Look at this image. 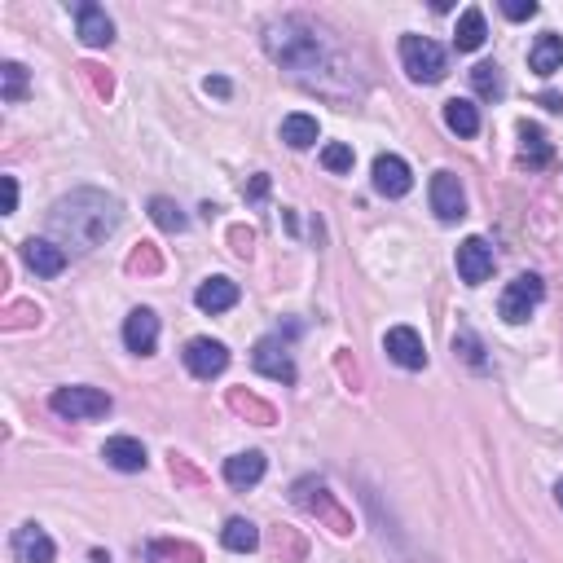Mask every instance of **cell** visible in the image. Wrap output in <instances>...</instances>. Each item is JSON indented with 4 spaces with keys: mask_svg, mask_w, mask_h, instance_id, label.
<instances>
[{
    "mask_svg": "<svg viewBox=\"0 0 563 563\" xmlns=\"http://www.w3.org/2000/svg\"><path fill=\"white\" fill-rule=\"evenodd\" d=\"M445 124L449 132H458V137H476L480 132V110L467 102V97H454V102H445Z\"/></svg>",
    "mask_w": 563,
    "mask_h": 563,
    "instance_id": "obj_22",
    "label": "cell"
},
{
    "mask_svg": "<svg viewBox=\"0 0 563 563\" xmlns=\"http://www.w3.org/2000/svg\"><path fill=\"white\" fill-rule=\"evenodd\" d=\"M502 14H506V18H515V22H524V18H533V14H537V5H533V0H506Z\"/></svg>",
    "mask_w": 563,
    "mask_h": 563,
    "instance_id": "obj_30",
    "label": "cell"
},
{
    "mask_svg": "<svg viewBox=\"0 0 563 563\" xmlns=\"http://www.w3.org/2000/svg\"><path fill=\"white\" fill-rule=\"evenodd\" d=\"M401 62L414 84H440L445 80V49L427 36H401Z\"/></svg>",
    "mask_w": 563,
    "mask_h": 563,
    "instance_id": "obj_3",
    "label": "cell"
},
{
    "mask_svg": "<svg viewBox=\"0 0 563 563\" xmlns=\"http://www.w3.org/2000/svg\"><path fill=\"white\" fill-rule=\"evenodd\" d=\"M150 216H154V225L168 229V234H181V229H185V212L172 203V198H154V203H150Z\"/></svg>",
    "mask_w": 563,
    "mask_h": 563,
    "instance_id": "obj_26",
    "label": "cell"
},
{
    "mask_svg": "<svg viewBox=\"0 0 563 563\" xmlns=\"http://www.w3.org/2000/svg\"><path fill=\"white\" fill-rule=\"evenodd\" d=\"M454 348L462 352V357L471 361V366H484L480 361V344H476V335H471V330H458V339H454Z\"/></svg>",
    "mask_w": 563,
    "mask_h": 563,
    "instance_id": "obj_29",
    "label": "cell"
},
{
    "mask_svg": "<svg viewBox=\"0 0 563 563\" xmlns=\"http://www.w3.org/2000/svg\"><path fill=\"white\" fill-rule=\"evenodd\" d=\"M383 352H388L401 370H423L427 366V348H423V339H418L414 326H392L388 335H383Z\"/></svg>",
    "mask_w": 563,
    "mask_h": 563,
    "instance_id": "obj_7",
    "label": "cell"
},
{
    "mask_svg": "<svg viewBox=\"0 0 563 563\" xmlns=\"http://www.w3.org/2000/svg\"><path fill=\"white\" fill-rule=\"evenodd\" d=\"M251 366H256L264 379H273V383H295V361H291V352H286V344H278V339H260L256 352H251Z\"/></svg>",
    "mask_w": 563,
    "mask_h": 563,
    "instance_id": "obj_10",
    "label": "cell"
},
{
    "mask_svg": "<svg viewBox=\"0 0 563 563\" xmlns=\"http://www.w3.org/2000/svg\"><path fill=\"white\" fill-rule=\"evenodd\" d=\"M251 198H264L269 194V176H256V181H251V190H247Z\"/></svg>",
    "mask_w": 563,
    "mask_h": 563,
    "instance_id": "obj_32",
    "label": "cell"
},
{
    "mask_svg": "<svg viewBox=\"0 0 563 563\" xmlns=\"http://www.w3.org/2000/svg\"><path fill=\"white\" fill-rule=\"evenodd\" d=\"M322 163H326V172H352V146L330 141V146L322 150Z\"/></svg>",
    "mask_w": 563,
    "mask_h": 563,
    "instance_id": "obj_28",
    "label": "cell"
},
{
    "mask_svg": "<svg viewBox=\"0 0 563 563\" xmlns=\"http://www.w3.org/2000/svg\"><path fill=\"white\" fill-rule=\"evenodd\" d=\"M484 36H489V27H484V9H462V18H458V31H454V44L462 53H476L480 44H484Z\"/></svg>",
    "mask_w": 563,
    "mask_h": 563,
    "instance_id": "obj_21",
    "label": "cell"
},
{
    "mask_svg": "<svg viewBox=\"0 0 563 563\" xmlns=\"http://www.w3.org/2000/svg\"><path fill=\"white\" fill-rule=\"evenodd\" d=\"M282 141H286L291 150L317 146V119H313V115H286V119H282Z\"/></svg>",
    "mask_w": 563,
    "mask_h": 563,
    "instance_id": "obj_23",
    "label": "cell"
},
{
    "mask_svg": "<svg viewBox=\"0 0 563 563\" xmlns=\"http://www.w3.org/2000/svg\"><path fill=\"white\" fill-rule=\"evenodd\" d=\"M432 212L445 220V225H454V220L467 216V194H462V181L454 172L432 176Z\"/></svg>",
    "mask_w": 563,
    "mask_h": 563,
    "instance_id": "obj_8",
    "label": "cell"
},
{
    "mask_svg": "<svg viewBox=\"0 0 563 563\" xmlns=\"http://www.w3.org/2000/svg\"><path fill=\"white\" fill-rule=\"evenodd\" d=\"M119 203L110 194H97V190H75L53 203L49 212V234L66 242L75 251H93L97 242H106L110 234L119 229Z\"/></svg>",
    "mask_w": 563,
    "mask_h": 563,
    "instance_id": "obj_1",
    "label": "cell"
},
{
    "mask_svg": "<svg viewBox=\"0 0 563 563\" xmlns=\"http://www.w3.org/2000/svg\"><path fill=\"white\" fill-rule=\"evenodd\" d=\"M75 22H80V40L88 49H106V44L115 40V22L106 18L102 5H80L75 9Z\"/></svg>",
    "mask_w": 563,
    "mask_h": 563,
    "instance_id": "obj_14",
    "label": "cell"
},
{
    "mask_svg": "<svg viewBox=\"0 0 563 563\" xmlns=\"http://www.w3.org/2000/svg\"><path fill=\"white\" fill-rule=\"evenodd\" d=\"M14 555L22 563H53V542H49V533H44L40 524H22L18 533H14Z\"/></svg>",
    "mask_w": 563,
    "mask_h": 563,
    "instance_id": "obj_16",
    "label": "cell"
},
{
    "mask_svg": "<svg viewBox=\"0 0 563 563\" xmlns=\"http://www.w3.org/2000/svg\"><path fill=\"white\" fill-rule=\"evenodd\" d=\"M181 357H185V370H190L194 379H216V374H225V366H229V348L220 344V339H190Z\"/></svg>",
    "mask_w": 563,
    "mask_h": 563,
    "instance_id": "obj_6",
    "label": "cell"
},
{
    "mask_svg": "<svg viewBox=\"0 0 563 563\" xmlns=\"http://www.w3.org/2000/svg\"><path fill=\"white\" fill-rule=\"evenodd\" d=\"M555 498H559V506H563V480L555 484Z\"/></svg>",
    "mask_w": 563,
    "mask_h": 563,
    "instance_id": "obj_34",
    "label": "cell"
},
{
    "mask_svg": "<svg viewBox=\"0 0 563 563\" xmlns=\"http://www.w3.org/2000/svg\"><path fill=\"white\" fill-rule=\"evenodd\" d=\"M528 66H533L537 75H555V71H563V36H555V31L537 36V40H533V49H528Z\"/></svg>",
    "mask_w": 563,
    "mask_h": 563,
    "instance_id": "obj_19",
    "label": "cell"
},
{
    "mask_svg": "<svg viewBox=\"0 0 563 563\" xmlns=\"http://www.w3.org/2000/svg\"><path fill=\"white\" fill-rule=\"evenodd\" d=\"M542 295H546V286L537 273H520L511 286L502 291V300H498V313H502V322H511V326H520L533 317V308L542 304Z\"/></svg>",
    "mask_w": 563,
    "mask_h": 563,
    "instance_id": "obj_4",
    "label": "cell"
},
{
    "mask_svg": "<svg viewBox=\"0 0 563 563\" xmlns=\"http://www.w3.org/2000/svg\"><path fill=\"white\" fill-rule=\"evenodd\" d=\"M220 542H225V550H234V555H251L260 546V528L251 520H242V515H234V520L220 528Z\"/></svg>",
    "mask_w": 563,
    "mask_h": 563,
    "instance_id": "obj_20",
    "label": "cell"
},
{
    "mask_svg": "<svg viewBox=\"0 0 563 563\" xmlns=\"http://www.w3.org/2000/svg\"><path fill=\"white\" fill-rule=\"evenodd\" d=\"M489 273H493V247L484 238H467L458 247V278L467 286H480L489 282Z\"/></svg>",
    "mask_w": 563,
    "mask_h": 563,
    "instance_id": "obj_11",
    "label": "cell"
},
{
    "mask_svg": "<svg viewBox=\"0 0 563 563\" xmlns=\"http://www.w3.org/2000/svg\"><path fill=\"white\" fill-rule=\"evenodd\" d=\"M264 49L273 53V62L291 66V71H313V62L322 58L317 44V27H308L304 18H282L264 31Z\"/></svg>",
    "mask_w": 563,
    "mask_h": 563,
    "instance_id": "obj_2",
    "label": "cell"
},
{
    "mask_svg": "<svg viewBox=\"0 0 563 563\" xmlns=\"http://www.w3.org/2000/svg\"><path fill=\"white\" fill-rule=\"evenodd\" d=\"M410 185H414V176H410V163H405L401 154H379V159H374V190L383 198H405Z\"/></svg>",
    "mask_w": 563,
    "mask_h": 563,
    "instance_id": "obj_9",
    "label": "cell"
},
{
    "mask_svg": "<svg viewBox=\"0 0 563 563\" xmlns=\"http://www.w3.org/2000/svg\"><path fill=\"white\" fill-rule=\"evenodd\" d=\"M22 260H27V269L40 273V278H58L66 269V247H58L53 238H27L22 242Z\"/></svg>",
    "mask_w": 563,
    "mask_h": 563,
    "instance_id": "obj_12",
    "label": "cell"
},
{
    "mask_svg": "<svg viewBox=\"0 0 563 563\" xmlns=\"http://www.w3.org/2000/svg\"><path fill=\"white\" fill-rule=\"evenodd\" d=\"M520 141H524V163H528V168H546V163L555 159V150H550L546 132L537 128V124H524V128H520Z\"/></svg>",
    "mask_w": 563,
    "mask_h": 563,
    "instance_id": "obj_24",
    "label": "cell"
},
{
    "mask_svg": "<svg viewBox=\"0 0 563 563\" xmlns=\"http://www.w3.org/2000/svg\"><path fill=\"white\" fill-rule=\"evenodd\" d=\"M102 458L115 471H146V449H141V440H132V436H110Z\"/></svg>",
    "mask_w": 563,
    "mask_h": 563,
    "instance_id": "obj_17",
    "label": "cell"
},
{
    "mask_svg": "<svg viewBox=\"0 0 563 563\" xmlns=\"http://www.w3.org/2000/svg\"><path fill=\"white\" fill-rule=\"evenodd\" d=\"M124 344H128V352H137V357H150L154 352V344H159V317H154L150 308H132L128 313Z\"/></svg>",
    "mask_w": 563,
    "mask_h": 563,
    "instance_id": "obj_13",
    "label": "cell"
},
{
    "mask_svg": "<svg viewBox=\"0 0 563 563\" xmlns=\"http://www.w3.org/2000/svg\"><path fill=\"white\" fill-rule=\"evenodd\" d=\"M0 97H5V102H22V97H27V66H18V62H5L0 66Z\"/></svg>",
    "mask_w": 563,
    "mask_h": 563,
    "instance_id": "obj_25",
    "label": "cell"
},
{
    "mask_svg": "<svg viewBox=\"0 0 563 563\" xmlns=\"http://www.w3.org/2000/svg\"><path fill=\"white\" fill-rule=\"evenodd\" d=\"M264 467H269V458H264L260 449H247V454L225 458V480L234 484V489H256L264 480Z\"/></svg>",
    "mask_w": 563,
    "mask_h": 563,
    "instance_id": "obj_15",
    "label": "cell"
},
{
    "mask_svg": "<svg viewBox=\"0 0 563 563\" xmlns=\"http://www.w3.org/2000/svg\"><path fill=\"white\" fill-rule=\"evenodd\" d=\"M49 405H53V414H62V418H106L110 414V396L102 388H58L49 396Z\"/></svg>",
    "mask_w": 563,
    "mask_h": 563,
    "instance_id": "obj_5",
    "label": "cell"
},
{
    "mask_svg": "<svg viewBox=\"0 0 563 563\" xmlns=\"http://www.w3.org/2000/svg\"><path fill=\"white\" fill-rule=\"evenodd\" d=\"M5 212H18V181L5 176Z\"/></svg>",
    "mask_w": 563,
    "mask_h": 563,
    "instance_id": "obj_31",
    "label": "cell"
},
{
    "mask_svg": "<svg viewBox=\"0 0 563 563\" xmlns=\"http://www.w3.org/2000/svg\"><path fill=\"white\" fill-rule=\"evenodd\" d=\"M207 93H216V97H225V93H229V80H207Z\"/></svg>",
    "mask_w": 563,
    "mask_h": 563,
    "instance_id": "obj_33",
    "label": "cell"
},
{
    "mask_svg": "<svg viewBox=\"0 0 563 563\" xmlns=\"http://www.w3.org/2000/svg\"><path fill=\"white\" fill-rule=\"evenodd\" d=\"M194 304L203 308V313H225V308L238 304V282H229V278H207V282L194 291Z\"/></svg>",
    "mask_w": 563,
    "mask_h": 563,
    "instance_id": "obj_18",
    "label": "cell"
},
{
    "mask_svg": "<svg viewBox=\"0 0 563 563\" xmlns=\"http://www.w3.org/2000/svg\"><path fill=\"white\" fill-rule=\"evenodd\" d=\"M471 84H476V93H484V97H498L502 93V71L493 62H480V66H471Z\"/></svg>",
    "mask_w": 563,
    "mask_h": 563,
    "instance_id": "obj_27",
    "label": "cell"
}]
</instances>
